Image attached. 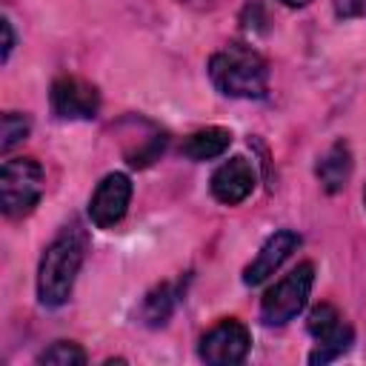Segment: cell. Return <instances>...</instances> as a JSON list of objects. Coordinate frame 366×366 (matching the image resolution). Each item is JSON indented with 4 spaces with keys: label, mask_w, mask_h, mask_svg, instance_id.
Returning a JSON list of instances; mask_svg holds the SVG:
<instances>
[{
    "label": "cell",
    "mask_w": 366,
    "mask_h": 366,
    "mask_svg": "<svg viewBox=\"0 0 366 366\" xmlns=\"http://www.w3.org/2000/svg\"><path fill=\"white\" fill-rule=\"evenodd\" d=\"M49 103H51L54 117L60 120H92L100 109V94L92 83L66 74L51 83Z\"/></svg>",
    "instance_id": "7"
},
{
    "label": "cell",
    "mask_w": 366,
    "mask_h": 366,
    "mask_svg": "<svg viewBox=\"0 0 366 366\" xmlns=\"http://www.w3.org/2000/svg\"><path fill=\"white\" fill-rule=\"evenodd\" d=\"M209 77L214 89L226 97H243L257 100L269 89V66L266 60L240 43H232L212 54L209 60Z\"/></svg>",
    "instance_id": "2"
},
{
    "label": "cell",
    "mask_w": 366,
    "mask_h": 366,
    "mask_svg": "<svg viewBox=\"0 0 366 366\" xmlns=\"http://www.w3.org/2000/svg\"><path fill=\"white\" fill-rule=\"evenodd\" d=\"M89 234L74 220L60 229V234L46 246L37 266V300L49 309L63 306L74 289V277L86 260Z\"/></svg>",
    "instance_id": "1"
},
{
    "label": "cell",
    "mask_w": 366,
    "mask_h": 366,
    "mask_svg": "<svg viewBox=\"0 0 366 366\" xmlns=\"http://www.w3.org/2000/svg\"><path fill=\"white\" fill-rule=\"evenodd\" d=\"M229 146H232V132L220 129V126H209V129H200V132L189 134L183 140L180 152L189 160H212V157H220Z\"/></svg>",
    "instance_id": "12"
},
{
    "label": "cell",
    "mask_w": 366,
    "mask_h": 366,
    "mask_svg": "<svg viewBox=\"0 0 366 366\" xmlns=\"http://www.w3.org/2000/svg\"><path fill=\"white\" fill-rule=\"evenodd\" d=\"M0 29H3V63H6V60H9V54H11V49H14L11 20H9V17H3V20H0Z\"/></svg>",
    "instance_id": "17"
},
{
    "label": "cell",
    "mask_w": 366,
    "mask_h": 366,
    "mask_svg": "<svg viewBox=\"0 0 366 366\" xmlns=\"http://www.w3.org/2000/svg\"><path fill=\"white\" fill-rule=\"evenodd\" d=\"M309 335L317 340V349L309 355V363H329L335 357H340L349 346H352V329L343 323L340 312L332 303H320L309 312L306 320Z\"/></svg>",
    "instance_id": "5"
},
{
    "label": "cell",
    "mask_w": 366,
    "mask_h": 366,
    "mask_svg": "<svg viewBox=\"0 0 366 366\" xmlns=\"http://www.w3.org/2000/svg\"><path fill=\"white\" fill-rule=\"evenodd\" d=\"M129 200H132V180H129V174H123V172L106 174L97 183L92 200H89L92 223L97 229H112L114 223L123 220V214L129 209Z\"/></svg>",
    "instance_id": "8"
},
{
    "label": "cell",
    "mask_w": 366,
    "mask_h": 366,
    "mask_svg": "<svg viewBox=\"0 0 366 366\" xmlns=\"http://www.w3.org/2000/svg\"><path fill=\"white\" fill-rule=\"evenodd\" d=\"M283 6H289V9H303V6H309L312 0H280Z\"/></svg>",
    "instance_id": "18"
},
{
    "label": "cell",
    "mask_w": 366,
    "mask_h": 366,
    "mask_svg": "<svg viewBox=\"0 0 366 366\" xmlns=\"http://www.w3.org/2000/svg\"><path fill=\"white\" fill-rule=\"evenodd\" d=\"M349 177H352V152L343 140H337L317 160V180L329 194H337L349 183Z\"/></svg>",
    "instance_id": "11"
},
{
    "label": "cell",
    "mask_w": 366,
    "mask_h": 366,
    "mask_svg": "<svg viewBox=\"0 0 366 366\" xmlns=\"http://www.w3.org/2000/svg\"><path fill=\"white\" fill-rule=\"evenodd\" d=\"M363 203H366V189H363Z\"/></svg>",
    "instance_id": "20"
},
{
    "label": "cell",
    "mask_w": 366,
    "mask_h": 366,
    "mask_svg": "<svg viewBox=\"0 0 366 366\" xmlns=\"http://www.w3.org/2000/svg\"><path fill=\"white\" fill-rule=\"evenodd\" d=\"M37 363H54V366H80L86 363V352L71 340H57L49 349L37 355Z\"/></svg>",
    "instance_id": "14"
},
{
    "label": "cell",
    "mask_w": 366,
    "mask_h": 366,
    "mask_svg": "<svg viewBox=\"0 0 366 366\" xmlns=\"http://www.w3.org/2000/svg\"><path fill=\"white\" fill-rule=\"evenodd\" d=\"M254 166L246 157H232L226 163H220L212 174V194L214 200H220L223 206H237L243 203L252 189H254Z\"/></svg>",
    "instance_id": "10"
},
{
    "label": "cell",
    "mask_w": 366,
    "mask_h": 366,
    "mask_svg": "<svg viewBox=\"0 0 366 366\" xmlns=\"http://www.w3.org/2000/svg\"><path fill=\"white\" fill-rule=\"evenodd\" d=\"M43 197V166L34 157H9L0 169V206L6 217H26Z\"/></svg>",
    "instance_id": "3"
},
{
    "label": "cell",
    "mask_w": 366,
    "mask_h": 366,
    "mask_svg": "<svg viewBox=\"0 0 366 366\" xmlns=\"http://www.w3.org/2000/svg\"><path fill=\"white\" fill-rule=\"evenodd\" d=\"M31 132V120L20 112H6L3 114V132H0V152H11L17 143H23Z\"/></svg>",
    "instance_id": "15"
},
{
    "label": "cell",
    "mask_w": 366,
    "mask_h": 366,
    "mask_svg": "<svg viewBox=\"0 0 366 366\" xmlns=\"http://www.w3.org/2000/svg\"><path fill=\"white\" fill-rule=\"evenodd\" d=\"M249 346H252L249 329L240 320L226 317L200 337L197 357L212 366H234L249 355Z\"/></svg>",
    "instance_id": "6"
},
{
    "label": "cell",
    "mask_w": 366,
    "mask_h": 366,
    "mask_svg": "<svg viewBox=\"0 0 366 366\" xmlns=\"http://www.w3.org/2000/svg\"><path fill=\"white\" fill-rule=\"evenodd\" d=\"M174 292H172V286L169 283H160L157 289H152L149 295H146V300H143V320L149 323V326H163L166 323V317L172 315V309H174Z\"/></svg>",
    "instance_id": "13"
},
{
    "label": "cell",
    "mask_w": 366,
    "mask_h": 366,
    "mask_svg": "<svg viewBox=\"0 0 366 366\" xmlns=\"http://www.w3.org/2000/svg\"><path fill=\"white\" fill-rule=\"evenodd\" d=\"M183 3H189V6H209L212 0H183Z\"/></svg>",
    "instance_id": "19"
},
{
    "label": "cell",
    "mask_w": 366,
    "mask_h": 366,
    "mask_svg": "<svg viewBox=\"0 0 366 366\" xmlns=\"http://www.w3.org/2000/svg\"><path fill=\"white\" fill-rule=\"evenodd\" d=\"M300 246V234L292 232V229H280L274 234L266 237V243L260 246V252L254 254V260L246 266L243 272V283L246 286H260L266 277H272L283 263L286 257Z\"/></svg>",
    "instance_id": "9"
},
{
    "label": "cell",
    "mask_w": 366,
    "mask_h": 366,
    "mask_svg": "<svg viewBox=\"0 0 366 366\" xmlns=\"http://www.w3.org/2000/svg\"><path fill=\"white\" fill-rule=\"evenodd\" d=\"M363 6H366V0H335V9L340 17H355L363 11Z\"/></svg>",
    "instance_id": "16"
},
{
    "label": "cell",
    "mask_w": 366,
    "mask_h": 366,
    "mask_svg": "<svg viewBox=\"0 0 366 366\" xmlns=\"http://www.w3.org/2000/svg\"><path fill=\"white\" fill-rule=\"evenodd\" d=\"M312 283H315V266L312 263L295 266L274 286H269L266 295L260 297V320L266 326H283L295 320L309 300Z\"/></svg>",
    "instance_id": "4"
}]
</instances>
